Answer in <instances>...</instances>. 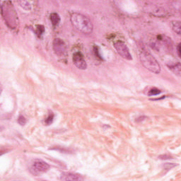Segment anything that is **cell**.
<instances>
[{
    "label": "cell",
    "mask_w": 181,
    "mask_h": 181,
    "mask_svg": "<svg viewBox=\"0 0 181 181\" xmlns=\"http://www.w3.org/2000/svg\"><path fill=\"white\" fill-rule=\"evenodd\" d=\"M72 24L77 31L83 34H90L92 33L93 26L91 21L80 13L74 12L72 14L70 17Z\"/></svg>",
    "instance_id": "6da1fadb"
},
{
    "label": "cell",
    "mask_w": 181,
    "mask_h": 181,
    "mask_svg": "<svg viewBox=\"0 0 181 181\" xmlns=\"http://www.w3.org/2000/svg\"><path fill=\"white\" fill-rule=\"evenodd\" d=\"M139 57L143 66L150 72L159 74L161 72V66L154 57L144 48H141L139 51Z\"/></svg>",
    "instance_id": "7a4b0ae2"
},
{
    "label": "cell",
    "mask_w": 181,
    "mask_h": 181,
    "mask_svg": "<svg viewBox=\"0 0 181 181\" xmlns=\"http://www.w3.org/2000/svg\"><path fill=\"white\" fill-rule=\"evenodd\" d=\"M2 16L8 26L16 28L18 26V16L10 2H2Z\"/></svg>",
    "instance_id": "3957f363"
},
{
    "label": "cell",
    "mask_w": 181,
    "mask_h": 181,
    "mask_svg": "<svg viewBox=\"0 0 181 181\" xmlns=\"http://www.w3.org/2000/svg\"><path fill=\"white\" fill-rule=\"evenodd\" d=\"M50 169V165L48 163L45 162L42 160L37 159L33 162L31 166V171L34 175H41L48 171Z\"/></svg>",
    "instance_id": "277c9868"
},
{
    "label": "cell",
    "mask_w": 181,
    "mask_h": 181,
    "mask_svg": "<svg viewBox=\"0 0 181 181\" xmlns=\"http://www.w3.org/2000/svg\"><path fill=\"white\" fill-rule=\"evenodd\" d=\"M114 47L115 50H116L117 53H118L120 56L126 60H132V55H131L129 48L122 41H117L114 43Z\"/></svg>",
    "instance_id": "5b68a950"
},
{
    "label": "cell",
    "mask_w": 181,
    "mask_h": 181,
    "mask_svg": "<svg viewBox=\"0 0 181 181\" xmlns=\"http://www.w3.org/2000/svg\"><path fill=\"white\" fill-rule=\"evenodd\" d=\"M53 50L57 55L64 56L67 52V46L64 42L60 38H55L52 43Z\"/></svg>",
    "instance_id": "8992f818"
},
{
    "label": "cell",
    "mask_w": 181,
    "mask_h": 181,
    "mask_svg": "<svg viewBox=\"0 0 181 181\" xmlns=\"http://www.w3.org/2000/svg\"><path fill=\"white\" fill-rule=\"evenodd\" d=\"M72 62L78 69L84 70L87 68V64L81 52H75L72 56Z\"/></svg>",
    "instance_id": "52a82bcc"
},
{
    "label": "cell",
    "mask_w": 181,
    "mask_h": 181,
    "mask_svg": "<svg viewBox=\"0 0 181 181\" xmlns=\"http://www.w3.org/2000/svg\"><path fill=\"white\" fill-rule=\"evenodd\" d=\"M60 179L65 181H80L83 180V177L78 174L71 172H63L60 175Z\"/></svg>",
    "instance_id": "ba28073f"
},
{
    "label": "cell",
    "mask_w": 181,
    "mask_h": 181,
    "mask_svg": "<svg viewBox=\"0 0 181 181\" xmlns=\"http://www.w3.org/2000/svg\"><path fill=\"white\" fill-rule=\"evenodd\" d=\"M18 3L19 4L21 7L23 8L26 10H31L33 9V6H35V4H37V2L32 1H19Z\"/></svg>",
    "instance_id": "9c48e42d"
},
{
    "label": "cell",
    "mask_w": 181,
    "mask_h": 181,
    "mask_svg": "<svg viewBox=\"0 0 181 181\" xmlns=\"http://www.w3.org/2000/svg\"><path fill=\"white\" fill-rule=\"evenodd\" d=\"M171 26L172 28L174 30V32L175 33H177L178 35H180L181 32V23L179 21H175L171 22Z\"/></svg>",
    "instance_id": "30bf717a"
},
{
    "label": "cell",
    "mask_w": 181,
    "mask_h": 181,
    "mask_svg": "<svg viewBox=\"0 0 181 181\" xmlns=\"http://www.w3.org/2000/svg\"><path fill=\"white\" fill-rule=\"evenodd\" d=\"M169 69H171L176 75L178 76L181 75V66H180V62H178L176 63V64L170 65Z\"/></svg>",
    "instance_id": "8fae6325"
},
{
    "label": "cell",
    "mask_w": 181,
    "mask_h": 181,
    "mask_svg": "<svg viewBox=\"0 0 181 181\" xmlns=\"http://www.w3.org/2000/svg\"><path fill=\"white\" fill-rule=\"evenodd\" d=\"M50 21L52 24L54 26H57L60 22V17L58 14L57 13H52L50 14Z\"/></svg>",
    "instance_id": "7c38bea8"
},
{
    "label": "cell",
    "mask_w": 181,
    "mask_h": 181,
    "mask_svg": "<svg viewBox=\"0 0 181 181\" xmlns=\"http://www.w3.org/2000/svg\"><path fill=\"white\" fill-rule=\"evenodd\" d=\"M44 26H41V25H38L37 26V27H36V33L37 34V36H38L39 38H40L42 35L44 33Z\"/></svg>",
    "instance_id": "4fadbf2b"
},
{
    "label": "cell",
    "mask_w": 181,
    "mask_h": 181,
    "mask_svg": "<svg viewBox=\"0 0 181 181\" xmlns=\"http://www.w3.org/2000/svg\"><path fill=\"white\" fill-rule=\"evenodd\" d=\"M53 119H54V114L52 113V112H51V113L48 115V117L45 119V122L46 123L47 125H49L51 124L52 121H53Z\"/></svg>",
    "instance_id": "5bb4252c"
},
{
    "label": "cell",
    "mask_w": 181,
    "mask_h": 181,
    "mask_svg": "<svg viewBox=\"0 0 181 181\" xmlns=\"http://www.w3.org/2000/svg\"><path fill=\"white\" fill-rule=\"evenodd\" d=\"M161 91L159 90L157 88H153L151 89L149 92V96H156V95H159V94L161 93Z\"/></svg>",
    "instance_id": "9a60e30c"
},
{
    "label": "cell",
    "mask_w": 181,
    "mask_h": 181,
    "mask_svg": "<svg viewBox=\"0 0 181 181\" xmlns=\"http://www.w3.org/2000/svg\"><path fill=\"white\" fill-rule=\"evenodd\" d=\"M18 122H19L21 125H24L26 123V119L23 116V115H20L19 119H18Z\"/></svg>",
    "instance_id": "2e32d148"
},
{
    "label": "cell",
    "mask_w": 181,
    "mask_h": 181,
    "mask_svg": "<svg viewBox=\"0 0 181 181\" xmlns=\"http://www.w3.org/2000/svg\"><path fill=\"white\" fill-rule=\"evenodd\" d=\"M176 49H177V54H178V57H180V56H181V52H180L181 51H180V43L178 45Z\"/></svg>",
    "instance_id": "e0dca14e"
}]
</instances>
